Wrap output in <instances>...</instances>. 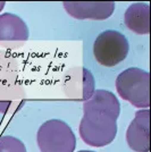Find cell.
<instances>
[{
  "label": "cell",
  "instance_id": "cell-1",
  "mask_svg": "<svg viewBox=\"0 0 151 152\" xmlns=\"http://www.w3.org/2000/svg\"><path fill=\"white\" fill-rule=\"evenodd\" d=\"M117 119L100 111H84L78 133L85 144L93 148L109 145L117 135Z\"/></svg>",
  "mask_w": 151,
  "mask_h": 152
},
{
  "label": "cell",
  "instance_id": "cell-2",
  "mask_svg": "<svg viewBox=\"0 0 151 152\" xmlns=\"http://www.w3.org/2000/svg\"><path fill=\"white\" fill-rule=\"evenodd\" d=\"M116 91L120 98L133 107L149 109L150 107V74L138 67H130L117 76Z\"/></svg>",
  "mask_w": 151,
  "mask_h": 152
},
{
  "label": "cell",
  "instance_id": "cell-3",
  "mask_svg": "<svg viewBox=\"0 0 151 152\" xmlns=\"http://www.w3.org/2000/svg\"><path fill=\"white\" fill-rule=\"evenodd\" d=\"M37 143L41 152H74L76 136L67 123L50 119L39 127Z\"/></svg>",
  "mask_w": 151,
  "mask_h": 152
},
{
  "label": "cell",
  "instance_id": "cell-4",
  "mask_svg": "<svg viewBox=\"0 0 151 152\" xmlns=\"http://www.w3.org/2000/svg\"><path fill=\"white\" fill-rule=\"evenodd\" d=\"M130 45L124 34L107 30L101 32L93 43V56L97 63L105 67H114L125 60Z\"/></svg>",
  "mask_w": 151,
  "mask_h": 152
},
{
  "label": "cell",
  "instance_id": "cell-5",
  "mask_svg": "<svg viewBox=\"0 0 151 152\" xmlns=\"http://www.w3.org/2000/svg\"><path fill=\"white\" fill-rule=\"evenodd\" d=\"M66 13L76 19L105 20L115 12L113 1H64Z\"/></svg>",
  "mask_w": 151,
  "mask_h": 152
},
{
  "label": "cell",
  "instance_id": "cell-6",
  "mask_svg": "<svg viewBox=\"0 0 151 152\" xmlns=\"http://www.w3.org/2000/svg\"><path fill=\"white\" fill-rule=\"evenodd\" d=\"M126 142L134 152L150 151V110L141 109L130 123L126 131Z\"/></svg>",
  "mask_w": 151,
  "mask_h": 152
},
{
  "label": "cell",
  "instance_id": "cell-7",
  "mask_svg": "<svg viewBox=\"0 0 151 152\" xmlns=\"http://www.w3.org/2000/svg\"><path fill=\"white\" fill-rule=\"evenodd\" d=\"M30 31L19 16L12 13L0 14V42H22L29 40Z\"/></svg>",
  "mask_w": 151,
  "mask_h": 152
},
{
  "label": "cell",
  "instance_id": "cell-8",
  "mask_svg": "<svg viewBox=\"0 0 151 152\" xmlns=\"http://www.w3.org/2000/svg\"><path fill=\"white\" fill-rule=\"evenodd\" d=\"M124 23L135 34L147 35L150 32V7L145 2H134L126 9Z\"/></svg>",
  "mask_w": 151,
  "mask_h": 152
},
{
  "label": "cell",
  "instance_id": "cell-9",
  "mask_svg": "<svg viewBox=\"0 0 151 152\" xmlns=\"http://www.w3.org/2000/svg\"><path fill=\"white\" fill-rule=\"evenodd\" d=\"M83 111H100L111 115L116 119H118L120 103L113 92L108 90H95L92 96L84 101Z\"/></svg>",
  "mask_w": 151,
  "mask_h": 152
},
{
  "label": "cell",
  "instance_id": "cell-10",
  "mask_svg": "<svg viewBox=\"0 0 151 152\" xmlns=\"http://www.w3.org/2000/svg\"><path fill=\"white\" fill-rule=\"evenodd\" d=\"M0 152H27L25 144L12 135L0 136Z\"/></svg>",
  "mask_w": 151,
  "mask_h": 152
},
{
  "label": "cell",
  "instance_id": "cell-11",
  "mask_svg": "<svg viewBox=\"0 0 151 152\" xmlns=\"http://www.w3.org/2000/svg\"><path fill=\"white\" fill-rule=\"evenodd\" d=\"M95 91V76L88 68H83V101L89 100Z\"/></svg>",
  "mask_w": 151,
  "mask_h": 152
},
{
  "label": "cell",
  "instance_id": "cell-12",
  "mask_svg": "<svg viewBox=\"0 0 151 152\" xmlns=\"http://www.w3.org/2000/svg\"><path fill=\"white\" fill-rule=\"evenodd\" d=\"M5 5H6V2H5V1H0V12H1L2 9H4Z\"/></svg>",
  "mask_w": 151,
  "mask_h": 152
},
{
  "label": "cell",
  "instance_id": "cell-13",
  "mask_svg": "<svg viewBox=\"0 0 151 152\" xmlns=\"http://www.w3.org/2000/svg\"><path fill=\"white\" fill-rule=\"evenodd\" d=\"M78 152H95V151H90V150H81V151Z\"/></svg>",
  "mask_w": 151,
  "mask_h": 152
}]
</instances>
